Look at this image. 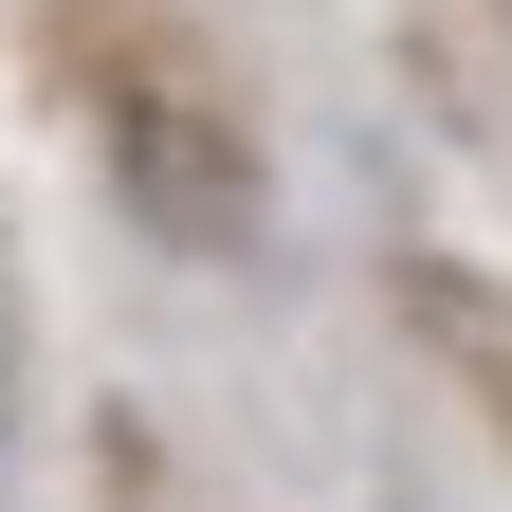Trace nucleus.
<instances>
[{
    "label": "nucleus",
    "mask_w": 512,
    "mask_h": 512,
    "mask_svg": "<svg viewBox=\"0 0 512 512\" xmlns=\"http://www.w3.org/2000/svg\"><path fill=\"white\" fill-rule=\"evenodd\" d=\"M403 311H421V348L512 421V293H494V275H458V256H403Z\"/></svg>",
    "instance_id": "nucleus-2"
},
{
    "label": "nucleus",
    "mask_w": 512,
    "mask_h": 512,
    "mask_svg": "<svg viewBox=\"0 0 512 512\" xmlns=\"http://www.w3.org/2000/svg\"><path fill=\"white\" fill-rule=\"evenodd\" d=\"M92 110H110V202L165 256H256V202H275V183H256V128L220 110L202 55H128Z\"/></svg>",
    "instance_id": "nucleus-1"
},
{
    "label": "nucleus",
    "mask_w": 512,
    "mask_h": 512,
    "mask_svg": "<svg viewBox=\"0 0 512 512\" xmlns=\"http://www.w3.org/2000/svg\"><path fill=\"white\" fill-rule=\"evenodd\" d=\"M0 384H19V366H0ZM0 458H19V403H0Z\"/></svg>",
    "instance_id": "nucleus-3"
}]
</instances>
